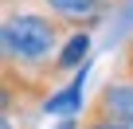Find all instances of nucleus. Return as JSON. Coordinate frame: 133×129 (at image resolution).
<instances>
[{"instance_id": "nucleus-1", "label": "nucleus", "mask_w": 133, "mask_h": 129, "mask_svg": "<svg viewBox=\"0 0 133 129\" xmlns=\"http://www.w3.org/2000/svg\"><path fill=\"white\" fill-rule=\"evenodd\" d=\"M28 4H39L43 12L59 16L66 28L86 31V28H94V24L110 12V4H114V0H28Z\"/></svg>"}, {"instance_id": "nucleus-2", "label": "nucleus", "mask_w": 133, "mask_h": 129, "mask_svg": "<svg viewBox=\"0 0 133 129\" xmlns=\"http://www.w3.org/2000/svg\"><path fill=\"white\" fill-rule=\"evenodd\" d=\"M90 110H98V113H106V117H121V121L133 125V78H125L121 71H114V74L102 82V90L94 94Z\"/></svg>"}, {"instance_id": "nucleus-3", "label": "nucleus", "mask_w": 133, "mask_h": 129, "mask_svg": "<svg viewBox=\"0 0 133 129\" xmlns=\"http://www.w3.org/2000/svg\"><path fill=\"white\" fill-rule=\"evenodd\" d=\"M86 51H90V31H71V39H66L63 51H59V71L63 74L78 71L82 63H86Z\"/></svg>"}, {"instance_id": "nucleus-4", "label": "nucleus", "mask_w": 133, "mask_h": 129, "mask_svg": "<svg viewBox=\"0 0 133 129\" xmlns=\"http://www.w3.org/2000/svg\"><path fill=\"white\" fill-rule=\"evenodd\" d=\"M86 74V71H82ZM82 74H75V82L66 86V90H55L47 102H43V110L47 113H59V117H71L75 110H78V102H82Z\"/></svg>"}, {"instance_id": "nucleus-5", "label": "nucleus", "mask_w": 133, "mask_h": 129, "mask_svg": "<svg viewBox=\"0 0 133 129\" xmlns=\"http://www.w3.org/2000/svg\"><path fill=\"white\" fill-rule=\"evenodd\" d=\"M82 129H133V125L121 121V117H106V113H98V110H86Z\"/></svg>"}, {"instance_id": "nucleus-6", "label": "nucleus", "mask_w": 133, "mask_h": 129, "mask_svg": "<svg viewBox=\"0 0 133 129\" xmlns=\"http://www.w3.org/2000/svg\"><path fill=\"white\" fill-rule=\"evenodd\" d=\"M117 71L125 74V78H133V39L125 43V51H121V63H117Z\"/></svg>"}, {"instance_id": "nucleus-7", "label": "nucleus", "mask_w": 133, "mask_h": 129, "mask_svg": "<svg viewBox=\"0 0 133 129\" xmlns=\"http://www.w3.org/2000/svg\"><path fill=\"white\" fill-rule=\"evenodd\" d=\"M59 129H75V121H71V117H66V121H63V125H59Z\"/></svg>"}]
</instances>
